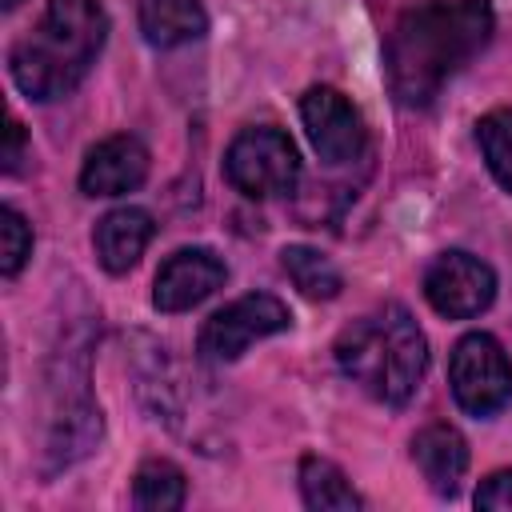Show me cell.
Returning <instances> with one entry per match:
<instances>
[{"instance_id": "cell-2", "label": "cell", "mask_w": 512, "mask_h": 512, "mask_svg": "<svg viewBox=\"0 0 512 512\" xmlns=\"http://www.w3.org/2000/svg\"><path fill=\"white\" fill-rule=\"evenodd\" d=\"M108 16L100 0H48L40 24L12 44L8 72L32 100L68 96L100 56Z\"/></svg>"}, {"instance_id": "cell-13", "label": "cell", "mask_w": 512, "mask_h": 512, "mask_svg": "<svg viewBox=\"0 0 512 512\" xmlns=\"http://www.w3.org/2000/svg\"><path fill=\"white\" fill-rule=\"evenodd\" d=\"M140 32L156 48H176L208 32V12L200 0H140Z\"/></svg>"}, {"instance_id": "cell-10", "label": "cell", "mask_w": 512, "mask_h": 512, "mask_svg": "<svg viewBox=\"0 0 512 512\" xmlns=\"http://www.w3.org/2000/svg\"><path fill=\"white\" fill-rule=\"evenodd\" d=\"M148 176V152L136 136H108L100 140L84 168H80V188L84 196H120L140 188Z\"/></svg>"}, {"instance_id": "cell-12", "label": "cell", "mask_w": 512, "mask_h": 512, "mask_svg": "<svg viewBox=\"0 0 512 512\" xmlns=\"http://www.w3.org/2000/svg\"><path fill=\"white\" fill-rule=\"evenodd\" d=\"M152 232H156V224L144 208H112L108 216H100L92 244H96V256L108 272H128L144 256Z\"/></svg>"}, {"instance_id": "cell-4", "label": "cell", "mask_w": 512, "mask_h": 512, "mask_svg": "<svg viewBox=\"0 0 512 512\" xmlns=\"http://www.w3.org/2000/svg\"><path fill=\"white\" fill-rule=\"evenodd\" d=\"M224 176L236 192H244L248 200H268V196H284L296 188L300 180V156L296 144L272 128H244L236 132V140L224 152Z\"/></svg>"}, {"instance_id": "cell-16", "label": "cell", "mask_w": 512, "mask_h": 512, "mask_svg": "<svg viewBox=\"0 0 512 512\" xmlns=\"http://www.w3.org/2000/svg\"><path fill=\"white\" fill-rule=\"evenodd\" d=\"M280 264H284V272L292 276V284L308 296V300H332V296H340V272H336V264L324 256V252H316V248H304V244H288L284 252H280Z\"/></svg>"}, {"instance_id": "cell-19", "label": "cell", "mask_w": 512, "mask_h": 512, "mask_svg": "<svg viewBox=\"0 0 512 512\" xmlns=\"http://www.w3.org/2000/svg\"><path fill=\"white\" fill-rule=\"evenodd\" d=\"M476 508H492V512H512V468L492 472L480 488H476Z\"/></svg>"}, {"instance_id": "cell-6", "label": "cell", "mask_w": 512, "mask_h": 512, "mask_svg": "<svg viewBox=\"0 0 512 512\" xmlns=\"http://www.w3.org/2000/svg\"><path fill=\"white\" fill-rule=\"evenodd\" d=\"M288 324H292V312H288L276 296L252 292V296H240V300H232L228 308L212 312V316L204 320V328H200L196 348H200L204 360L224 364V360H236L248 344L264 340V336H272V332H284Z\"/></svg>"}, {"instance_id": "cell-18", "label": "cell", "mask_w": 512, "mask_h": 512, "mask_svg": "<svg viewBox=\"0 0 512 512\" xmlns=\"http://www.w3.org/2000/svg\"><path fill=\"white\" fill-rule=\"evenodd\" d=\"M0 220H4V224H0V240H4L0 272H4V276H16V272L24 268V260L32 256V228H28V220H24L16 208H4Z\"/></svg>"}, {"instance_id": "cell-14", "label": "cell", "mask_w": 512, "mask_h": 512, "mask_svg": "<svg viewBox=\"0 0 512 512\" xmlns=\"http://www.w3.org/2000/svg\"><path fill=\"white\" fill-rule=\"evenodd\" d=\"M300 492H304V504L316 512H356L360 508V496L348 484V476L324 456L300 460Z\"/></svg>"}, {"instance_id": "cell-21", "label": "cell", "mask_w": 512, "mask_h": 512, "mask_svg": "<svg viewBox=\"0 0 512 512\" xmlns=\"http://www.w3.org/2000/svg\"><path fill=\"white\" fill-rule=\"evenodd\" d=\"M0 4H4V8H16V4H20V0H0Z\"/></svg>"}, {"instance_id": "cell-5", "label": "cell", "mask_w": 512, "mask_h": 512, "mask_svg": "<svg viewBox=\"0 0 512 512\" xmlns=\"http://www.w3.org/2000/svg\"><path fill=\"white\" fill-rule=\"evenodd\" d=\"M452 396L472 416H492L512 396V360L488 332H468L448 360Z\"/></svg>"}, {"instance_id": "cell-17", "label": "cell", "mask_w": 512, "mask_h": 512, "mask_svg": "<svg viewBox=\"0 0 512 512\" xmlns=\"http://www.w3.org/2000/svg\"><path fill=\"white\" fill-rule=\"evenodd\" d=\"M476 140H480V152H484L496 184L504 192H512V108H492L476 124Z\"/></svg>"}, {"instance_id": "cell-3", "label": "cell", "mask_w": 512, "mask_h": 512, "mask_svg": "<svg viewBox=\"0 0 512 512\" xmlns=\"http://www.w3.org/2000/svg\"><path fill=\"white\" fill-rule=\"evenodd\" d=\"M340 372L384 404H408L428 368V344L408 308L384 304L336 336Z\"/></svg>"}, {"instance_id": "cell-20", "label": "cell", "mask_w": 512, "mask_h": 512, "mask_svg": "<svg viewBox=\"0 0 512 512\" xmlns=\"http://www.w3.org/2000/svg\"><path fill=\"white\" fill-rule=\"evenodd\" d=\"M20 152H24V128H20V120H8V148H4V168L8 172H16Z\"/></svg>"}, {"instance_id": "cell-1", "label": "cell", "mask_w": 512, "mask_h": 512, "mask_svg": "<svg viewBox=\"0 0 512 512\" xmlns=\"http://www.w3.org/2000/svg\"><path fill=\"white\" fill-rule=\"evenodd\" d=\"M488 0H424L408 8L384 48L388 88L400 104L424 108L436 92L488 44L492 36Z\"/></svg>"}, {"instance_id": "cell-15", "label": "cell", "mask_w": 512, "mask_h": 512, "mask_svg": "<svg viewBox=\"0 0 512 512\" xmlns=\"http://www.w3.org/2000/svg\"><path fill=\"white\" fill-rule=\"evenodd\" d=\"M184 472L172 460H144L132 476V500L144 512H172L184 504Z\"/></svg>"}, {"instance_id": "cell-7", "label": "cell", "mask_w": 512, "mask_h": 512, "mask_svg": "<svg viewBox=\"0 0 512 512\" xmlns=\"http://www.w3.org/2000/svg\"><path fill=\"white\" fill-rule=\"evenodd\" d=\"M424 296L440 316L468 320L492 304L496 276L484 260H476L468 252H440L424 272Z\"/></svg>"}, {"instance_id": "cell-11", "label": "cell", "mask_w": 512, "mask_h": 512, "mask_svg": "<svg viewBox=\"0 0 512 512\" xmlns=\"http://www.w3.org/2000/svg\"><path fill=\"white\" fill-rule=\"evenodd\" d=\"M412 460L424 472L432 492L452 496L468 468V444L452 424H428L412 436Z\"/></svg>"}, {"instance_id": "cell-8", "label": "cell", "mask_w": 512, "mask_h": 512, "mask_svg": "<svg viewBox=\"0 0 512 512\" xmlns=\"http://www.w3.org/2000/svg\"><path fill=\"white\" fill-rule=\"evenodd\" d=\"M300 116L320 160L348 164L364 152V120L336 88H308L300 100Z\"/></svg>"}, {"instance_id": "cell-9", "label": "cell", "mask_w": 512, "mask_h": 512, "mask_svg": "<svg viewBox=\"0 0 512 512\" xmlns=\"http://www.w3.org/2000/svg\"><path fill=\"white\" fill-rule=\"evenodd\" d=\"M228 268L212 248H180L172 252L152 284V304L160 312H188L200 300H208L224 284Z\"/></svg>"}]
</instances>
